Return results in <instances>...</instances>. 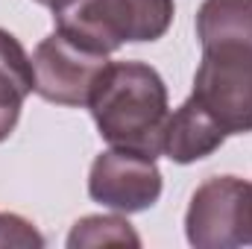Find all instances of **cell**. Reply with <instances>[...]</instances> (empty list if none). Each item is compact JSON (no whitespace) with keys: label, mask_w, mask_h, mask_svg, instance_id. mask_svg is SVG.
Wrapping results in <instances>:
<instances>
[{"label":"cell","mask_w":252,"mask_h":249,"mask_svg":"<svg viewBox=\"0 0 252 249\" xmlns=\"http://www.w3.org/2000/svg\"><path fill=\"white\" fill-rule=\"evenodd\" d=\"M88 109L109 147L147 158L161 156L170 100L156 67L144 62H109L94 82Z\"/></svg>","instance_id":"cell-1"},{"label":"cell","mask_w":252,"mask_h":249,"mask_svg":"<svg viewBox=\"0 0 252 249\" xmlns=\"http://www.w3.org/2000/svg\"><path fill=\"white\" fill-rule=\"evenodd\" d=\"M56 30L94 53L158 41L173 24V0H59L50 6Z\"/></svg>","instance_id":"cell-2"},{"label":"cell","mask_w":252,"mask_h":249,"mask_svg":"<svg viewBox=\"0 0 252 249\" xmlns=\"http://www.w3.org/2000/svg\"><path fill=\"white\" fill-rule=\"evenodd\" d=\"M190 97H196V103L223 126L226 135L252 132V47H205Z\"/></svg>","instance_id":"cell-3"},{"label":"cell","mask_w":252,"mask_h":249,"mask_svg":"<svg viewBox=\"0 0 252 249\" xmlns=\"http://www.w3.org/2000/svg\"><path fill=\"white\" fill-rule=\"evenodd\" d=\"M185 235L196 249L252 247V182L238 176L205 179L185 211Z\"/></svg>","instance_id":"cell-4"},{"label":"cell","mask_w":252,"mask_h":249,"mask_svg":"<svg viewBox=\"0 0 252 249\" xmlns=\"http://www.w3.org/2000/svg\"><path fill=\"white\" fill-rule=\"evenodd\" d=\"M109 59L103 53L85 50L82 44L70 41L59 30L47 35L32 53V73H35V94L56 106H88L97 76Z\"/></svg>","instance_id":"cell-5"},{"label":"cell","mask_w":252,"mask_h":249,"mask_svg":"<svg viewBox=\"0 0 252 249\" xmlns=\"http://www.w3.org/2000/svg\"><path fill=\"white\" fill-rule=\"evenodd\" d=\"M161 187L164 182L156 158L115 147L100 153L88 173V196L118 214H138L153 208L161 196Z\"/></svg>","instance_id":"cell-6"},{"label":"cell","mask_w":252,"mask_h":249,"mask_svg":"<svg viewBox=\"0 0 252 249\" xmlns=\"http://www.w3.org/2000/svg\"><path fill=\"white\" fill-rule=\"evenodd\" d=\"M223 141H226L223 126L196 103V97H188L167 118L161 156H167L173 164H193V161L217 153L223 147Z\"/></svg>","instance_id":"cell-7"},{"label":"cell","mask_w":252,"mask_h":249,"mask_svg":"<svg viewBox=\"0 0 252 249\" xmlns=\"http://www.w3.org/2000/svg\"><path fill=\"white\" fill-rule=\"evenodd\" d=\"M32 91H35L32 59L9 30H0V141H6L15 132L24 100Z\"/></svg>","instance_id":"cell-8"},{"label":"cell","mask_w":252,"mask_h":249,"mask_svg":"<svg viewBox=\"0 0 252 249\" xmlns=\"http://www.w3.org/2000/svg\"><path fill=\"white\" fill-rule=\"evenodd\" d=\"M196 38L205 47H252V0H202L196 12Z\"/></svg>","instance_id":"cell-9"},{"label":"cell","mask_w":252,"mask_h":249,"mask_svg":"<svg viewBox=\"0 0 252 249\" xmlns=\"http://www.w3.org/2000/svg\"><path fill=\"white\" fill-rule=\"evenodd\" d=\"M109 244H121V247H141L138 232L126 223V217L118 214H94V217H82L73 223L70 235H67V247H109Z\"/></svg>","instance_id":"cell-10"},{"label":"cell","mask_w":252,"mask_h":249,"mask_svg":"<svg viewBox=\"0 0 252 249\" xmlns=\"http://www.w3.org/2000/svg\"><path fill=\"white\" fill-rule=\"evenodd\" d=\"M0 247H44V238L38 235V229L18 217V214H9V211H0Z\"/></svg>","instance_id":"cell-11"},{"label":"cell","mask_w":252,"mask_h":249,"mask_svg":"<svg viewBox=\"0 0 252 249\" xmlns=\"http://www.w3.org/2000/svg\"><path fill=\"white\" fill-rule=\"evenodd\" d=\"M35 3H38V6H47V9H50V6H53V3H59V0H35Z\"/></svg>","instance_id":"cell-12"}]
</instances>
